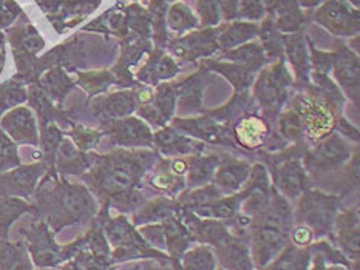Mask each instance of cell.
Wrapping results in <instances>:
<instances>
[{"instance_id": "30bf717a", "label": "cell", "mask_w": 360, "mask_h": 270, "mask_svg": "<svg viewBox=\"0 0 360 270\" xmlns=\"http://www.w3.org/2000/svg\"><path fill=\"white\" fill-rule=\"evenodd\" d=\"M347 156H348L347 147L343 145L340 139L333 137L317 150L319 161H316V166L320 168H331L340 164V162Z\"/></svg>"}, {"instance_id": "277c9868", "label": "cell", "mask_w": 360, "mask_h": 270, "mask_svg": "<svg viewBox=\"0 0 360 270\" xmlns=\"http://www.w3.org/2000/svg\"><path fill=\"white\" fill-rule=\"evenodd\" d=\"M338 226V241L349 258L357 261L359 258V212L357 208L340 213L335 218Z\"/></svg>"}, {"instance_id": "3957f363", "label": "cell", "mask_w": 360, "mask_h": 270, "mask_svg": "<svg viewBox=\"0 0 360 270\" xmlns=\"http://www.w3.org/2000/svg\"><path fill=\"white\" fill-rule=\"evenodd\" d=\"M217 258L228 270H254L249 247L232 235L217 247Z\"/></svg>"}, {"instance_id": "9c48e42d", "label": "cell", "mask_w": 360, "mask_h": 270, "mask_svg": "<svg viewBox=\"0 0 360 270\" xmlns=\"http://www.w3.org/2000/svg\"><path fill=\"white\" fill-rule=\"evenodd\" d=\"M248 175L249 167L246 164H240V162H237V164L226 166L215 176L217 189L226 193L237 191L241 187V184L246 181Z\"/></svg>"}, {"instance_id": "52a82bcc", "label": "cell", "mask_w": 360, "mask_h": 270, "mask_svg": "<svg viewBox=\"0 0 360 270\" xmlns=\"http://www.w3.org/2000/svg\"><path fill=\"white\" fill-rule=\"evenodd\" d=\"M277 185L288 198H297L307 187V180L297 164H288L278 170Z\"/></svg>"}, {"instance_id": "5b68a950", "label": "cell", "mask_w": 360, "mask_h": 270, "mask_svg": "<svg viewBox=\"0 0 360 270\" xmlns=\"http://www.w3.org/2000/svg\"><path fill=\"white\" fill-rule=\"evenodd\" d=\"M311 250L307 247H297L294 244L285 245L276 259H272L266 270H308Z\"/></svg>"}, {"instance_id": "6da1fadb", "label": "cell", "mask_w": 360, "mask_h": 270, "mask_svg": "<svg viewBox=\"0 0 360 270\" xmlns=\"http://www.w3.org/2000/svg\"><path fill=\"white\" fill-rule=\"evenodd\" d=\"M252 227V261L266 267L285 249L292 227V212L285 198L274 196L264 210L250 220Z\"/></svg>"}, {"instance_id": "8fae6325", "label": "cell", "mask_w": 360, "mask_h": 270, "mask_svg": "<svg viewBox=\"0 0 360 270\" xmlns=\"http://www.w3.org/2000/svg\"><path fill=\"white\" fill-rule=\"evenodd\" d=\"M135 182L136 173L130 167H118L107 176L104 187L113 195H122V193H129L135 187Z\"/></svg>"}, {"instance_id": "ba28073f", "label": "cell", "mask_w": 360, "mask_h": 270, "mask_svg": "<svg viewBox=\"0 0 360 270\" xmlns=\"http://www.w3.org/2000/svg\"><path fill=\"white\" fill-rule=\"evenodd\" d=\"M179 259V270H215L217 267L215 255L207 245L186 250Z\"/></svg>"}, {"instance_id": "7c38bea8", "label": "cell", "mask_w": 360, "mask_h": 270, "mask_svg": "<svg viewBox=\"0 0 360 270\" xmlns=\"http://www.w3.org/2000/svg\"><path fill=\"white\" fill-rule=\"evenodd\" d=\"M266 133V126L257 118H248L243 119L237 128V136L241 144L248 147H254L262 141Z\"/></svg>"}, {"instance_id": "8992f818", "label": "cell", "mask_w": 360, "mask_h": 270, "mask_svg": "<svg viewBox=\"0 0 360 270\" xmlns=\"http://www.w3.org/2000/svg\"><path fill=\"white\" fill-rule=\"evenodd\" d=\"M179 212V205L172 203L169 199H156L153 203H148L146 207L139 208L135 215L136 226H146V224L162 222L170 218H175Z\"/></svg>"}, {"instance_id": "5bb4252c", "label": "cell", "mask_w": 360, "mask_h": 270, "mask_svg": "<svg viewBox=\"0 0 360 270\" xmlns=\"http://www.w3.org/2000/svg\"><path fill=\"white\" fill-rule=\"evenodd\" d=\"M292 244L297 247H307L312 243V239H314V234H312V230L307 226H302L299 224L292 231Z\"/></svg>"}, {"instance_id": "9a60e30c", "label": "cell", "mask_w": 360, "mask_h": 270, "mask_svg": "<svg viewBox=\"0 0 360 270\" xmlns=\"http://www.w3.org/2000/svg\"><path fill=\"white\" fill-rule=\"evenodd\" d=\"M221 270H223V269H221Z\"/></svg>"}, {"instance_id": "4fadbf2b", "label": "cell", "mask_w": 360, "mask_h": 270, "mask_svg": "<svg viewBox=\"0 0 360 270\" xmlns=\"http://www.w3.org/2000/svg\"><path fill=\"white\" fill-rule=\"evenodd\" d=\"M152 185L155 189L162 190V191H176L181 185H179L178 177L170 173H162L155 176L152 180Z\"/></svg>"}, {"instance_id": "7a4b0ae2", "label": "cell", "mask_w": 360, "mask_h": 270, "mask_svg": "<svg viewBox=\"0 0 360 270\" xmlns=\"http://www.w3.org/2000/svg\"><path fill=\"white\" fill-rule=\"evenodd\" d=\"M335 218H338V199L334 196L309 191L302 198L297 220L302 226L309 227L312 234H330Z\"/></svg>"}]
</instances>
